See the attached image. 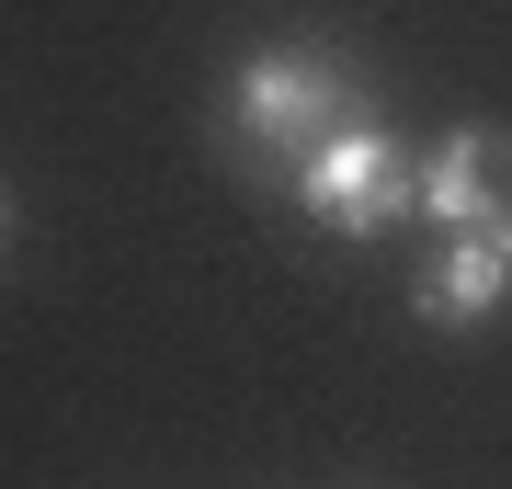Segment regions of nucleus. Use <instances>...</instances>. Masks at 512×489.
Here are the masks:
<instances>
[{"label":"nucleus","instance_id":"nucleus-2","mask_svg":"<svg viewBox=\"0 0 512 489\" xmlns=\"http://www.w3.org/2000/svg\"><path fill=\"white\" fill-rule=\"evenodd\" d=\"M239 126L262 148H319L342 126V57L330 46H262L239 69Z\"/></svg>","mask_w":512,"mask_h":489},{"label":"nucleus","instance_id":"nucleus-6","mask_svg":"<svg viewBox=\"0 0 512 489\" xmlns=\"http://www.w3.org/2000/svg\"><path fill=\"white\" fill-rule=\"evenodd\" d=\"M12 228H23V217H12V182H0V251H12Z\"/></svg>","mask_w":512,"mask_h":489},{"label":"nucleus","instance_id":"nucleus-3","mask_svg":"<svg viewBox=\"0 0 512 489\" xmlns=\"http://www.w3.org/2000/svg\"><path fill=\"white\" fill-rule=\"evenodd\" d=\"M512 205V148H501V126H456L421 160V217H444V228H490Z\"/></svg>","mask_w":512,"mask_h":489},{"label":"nucleus","instance_id":"nucleus-5","mask_svg":"<svg viewBox=\"0 0 512 489\" xmlns=\"http://www.w3.org/2000/svg\"><path fill=\"white\" fill-rule=\"evenodd\" d=\"M490 251H501V273H512V205H501V217H490Z\"/></svg>","mask_w":512,"mask_h":489},{"label":"nucleus","instance_id":"nucleus-4","mask_svg":"<svg viewBox=\"0 0 512 489\" xmlns=\"http://www.w3.org/2000/svg\"><path fill=\"white\" fill-rule=\"evenodd\" d=\"M501 296H512V273H501V251H490V228H456V239H444V262L410 285V308L433 319V330H478Z\"/></svg>","mask_w":512,"mask_h":489},{"label":"nucleus","instance_id":"nucleus-1","mask_svg":"<svg viewBox=\"0 0 512 489\" xmlns=\"http://www.w3.org/2000/svg\"><path fill=\"white\" fill-rule=\"evenodd\" d=\"M296 205L330 217L342 239H376V228H399L421 205V160L387 126H330L319 148H296Z\"/></svg>","mask_w":512,"mask_h":489}]
</instances>
